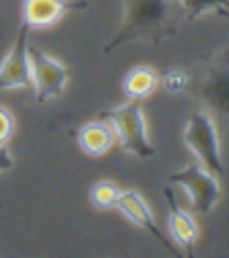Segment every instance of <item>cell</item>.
I'll list each match as a JSON object with an SVG mask.
<instances>
[{"mask_svg":"<svg viewBox=\"0 0 229 258\" xmlns=\"http://www.w3.org/2000/svg\"><path fill=\"white\" fill-rule=\"evenodd\" d=\"M124 15L120 29L102 48L108 54L127 43L161 45L174 36L185 18L177 0H122Z\"/></svg>","mask_w":229,"mask_h":258,"instance_id":"6da1fadb","label":"cell"},{"mask_svg":"<svg viewBox=\"0 0 229 258\" xmlns=\"http://www.w3.org/2000/svg\"><path fill=\"white\" fill-rule=\"evenodd\" d=\"M101 118H106L113 125L117 142L125 153L140 160H149L156 154V149L149 140L147 120L140 101L129 99L124 104L104 111Z\"/></svg>","mask_w":229,"mask_h":258,"instance_id":"7a4b0ae2","label":"cell"},{"mask_svg":"<svg viewBox=\"0 0 229 258\" xmlns=\"http://www.w3.org/2000/svg\"><path fill=\"white\" fill-rule=\"evenodd\" d=\"M185 145L192 151V154L199 160L201 165L209 169L217 176H224V161L220 153V140H218L217 124L208 111H193L186 120Z\"/></svg>","mask_w":229,"mask_h":258,"instance_id":"3957f363","label":"cell"},{"mask_svg":"<svg viewBox=\"0 0 229 258\" xmlns=\"http://www.w3.org/2000/svg\"><path fill=\"white\" fill-rule=\"evenodd\" d=\"M169 181L176 186H181L188 194L193 212L201 215L209 214L220 199V183L217 174L201 163H192L176 170L169 176Z\"/></svg>","mask_w":229,"mask_h":258,"instance_id":"277c9868","label":"cell"},{"mask_svg":"<svg viewBox=\"0 0 229 258\" xmlns=\"http://www.w3.org/2000/svg\"><path fill=\"white\" fill-rule=\"evenodd\" d=\"M29 57H31V86L34 88L38 104H45L59 97L68 83V69L57 57L31 45H29Z\"/></svg>","mask_w":229,"mask_h":258,"instance_id":"5b68a950","label":"cell"},{"mask_svg":"<svg viewBox=\"0 0 229 258\" xmlns=\"http://www.w3.org/2000/svg\"><path fill=\"white\" fill-rule=\"evenodd\" d=\"M29 25L22 22L11 50L0 63V93L31 86V57H29Z\"/></svg>","mask_w":229,"mask_h":258,"instance_id":"8992f818","label":"cell"},{"mask_svg":"<svg viewBox=\"0 0 229 258\" xmlns=\"http://www.w3.org/2000/svg\"><path fill=\"white\" fill-rule=\"evenodd\" d=\"M199 95L211 109L229 117V45L208 64Z\"/></svg>","mask_w":229,"mask_h":258,"instance_id":"52a82bcc","label":"cell"},{"mask_svg":"<svg viewBox=\"0 0 229 258\" xmlns=\"http://www.w3.org/2000/svg\"><path fill=\"white\" fill-rule=\"evenodd\" d=\"M88 8L86 0H24L22 22L29 29H47L57 24L66 13Z\"/></svg>","mask_w":229,"mask_h":258,"instance_id":"ba28073f","label":"cell"},{"mask_svg":"<svg viewBox=\"0 0 229 258\" xmlns=\"http://www.w3.org/2000/svg\"><path fill=\"white\" fill-rule=\"evenodd\" d=\"M117 210H120L127 221H131L133 224H136L138 228H141V230H145L147 233L152 235L169 253L177 254L176 249L172 247V244L169 242V238L161 233V230L158 228L156 219H154L149 205H147L145 198L138 190H133V188L122 190L120 198H118V201H117Z\"/></svg>","mask_w":229,"mask_h":258,"instance_id":"9c48e42d","label":"cell"},{"mask_svg":"<svg viewBox=\"0 0 229 258\" xmlns=\"http://www.w3.org/2000/svg\"><path fill=\"white\" fill-rule=\"evenodd\" d=\"M165 201L169 208V231L172 235L174 242L185 247L188 256H193V247L199 238V226L195 219L186 212L185 208L179 206L176 201V196L172 192V186L165 188Z\"/></svg>","mask_w":229,"mask_h":258,"instance_id":"30bf717a","label":"cell"},{"mask_svg":"<svg viewBox=\"0 0 229 258\" xmlns=\"http://www.w3.org/2000/svg\"><path fill=\"white\" fill-rule=\"evenodd\" d=\"M117 142L115 129L106 118L92 120L85 124L77 133V144L88 156H102L106 154Z\"/></svg>","mask_w":229,"mask_h":258,"instance_id":"8fae6325","label":"cell"},{"mask_svg":"<svg viewBox=\"0 0 229 258\" xmlns=\"http://www.w3.org/2000/svg\"><path fill=\"white\" fill-rule=\"evenodd\" d=\"M158 86H160V74L147 64H140V67L129 70L127 76L124 77V83H122L125 97L131 101L140 102L152 95L158 90Z\"/></svg>","mask_w":229,"mask_h":258,"instance_id":"7c38bea8","label":"cell"},{"mask_svg":"<svg viewBox=\"0 0 229 258\" xmlns=\"http://www.w3.org/2000/svg\"><path fill=\"white\" fill-rule=\"evenodd\" d=\"M122 190L118 188L117 183L113 181H97L92 186V192H90V199H92V205L99 210H111L117 208V201L120 198Z\"/></svg>","mask_w":229,"mask_h":258,"instance_id":"4fadbf2b","label":"cell"},{"mask_svg":"<svg viewBox=\"0 0 229 258\" xmlns=\"http://www.w3.org/2000/svg\"><path fill=\"white\" fill-rule=\"evenodd\" d=\"M183 9L185 20H197L201 16L215 13L217 9H229V0H177Z\"/></svg>","mask_w":229,"mask_h":258,"instance_id":"5bb4252c","label":"cell"},{"mask_svg":"<svg viewBox=\"0 0 229 258\" xmlns=\"http://www.w3.org/2000/svg\"><path fill=\"white\" fill-rule=\"evenodd\" d=\"M186 83H188V76L183 74L181 70H169L165 76H160V85H163V88L170 93H177L185 90Z\"/></svg>","mask_w":229,"mask_h":258,"instance_id":"9a60e30c","label":"cell"},{"mask_svg":"<svg viewBox=\"0 0 229 258\" xmlns=\"http://www.w3.org/2000/svg\"><path fill=\"white\" fill-rule=\"evenodd\" d=\"M16 129V120L8 108L0 106V144H8Z\"/></svg>","mask_w":229,"mask_h":258,"instance_id":"2e32d148","label":"cell"},{"mask_svg":"<svg viewBox=\"0 0 229 258\" xmlns=\"http://www.w3.org/2000/svg\"><path fill=\"white\" fill-rule=\"evenodd\" d=\"M15 165L11 151L8 149V144H0V172H8Z\"/></svg>","mask_w":229,"mask_h":258,"instance_id":"e0dca14e","label":"cell"},{"mask_svg":"<svg viewBox=\"0 0 229 258\" xmlns=\"http://www.w3.org/2000/svg\"><path fill=\"white\" fill-rule=\"evenodd\" d=\"M215 15H218L220 18H227V20H229V9H225V8L217 9V11H215Z\"/></svg>","mask_w":229,"mask_h":258,"instance_id":"ac0fdd59","label":"cell"}]
</instances>
